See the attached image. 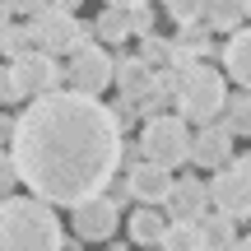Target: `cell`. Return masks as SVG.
Returning <instances> with one entry per match:
<instances>
[{"label": "cell", "mask_w": 251, "mask_h": 251, "mask_svg": "<svg viewBox=\"0 0 251 251\" xmlns=\"http://www.w3.org/2000/svg\"><path fill=\"white\" fill-rule=\"evenodd\" d=\"M70 224H75V237H79V242H107V237L117 233V224H121V205L107 191H98V196L79 200V205L70 209Z\"/></svg>", "instance_id": "8"}, {"label": "cell", "mask_w": 251, "mask_h": 251, "mask_svg": "<svg viewBox=\"0 0 251 251\" xmlns=\"http://www.w3.org/2000/svg\"><path fill=\"white\" fill-rule=\"evenodd\" d=\"M168 51H172V47H163L158 37L149 33V37H144V56H140V61H163V56H168Z\"/></svg>", "instance_id": "26"}, {"label": "cell", "mask_w": 251, "mask_h": 251, "mask_svg": "<svg viewBox=\"0 0 251 251\" xmlns=\"http://www.w3.org/2000/svg\"><path fill=\"white\" fill-rule=\"evenodd\" d=\"M121 149L126 140L112 107H102L93 93H75V89H51L33 98L9 130L19 181L47 205H65V209L112 186L121 168Z\"/></svg>", "instance_id": "1"}, {"label": "cell", "mask_w": 251, "mask_h": 251, "mask_svg": "<svg viewBox=\"0 0 251 251\" xmlns=\"http://www.w3.org/2000/svg\"><path fill=\"white\" fill-rule=\"evenodd\" d=\"M233 251H251V233H247V237H237V247H233Z\"/></svg>", "instance_id": "29"}, {"label": "cell", "mask_w": 251, "mask_h": 251, "mask_svg": "<svg viewBox=\"0 0 251 251\" xmlns=\"http://www.w3.org/2000/svg\"><path fill=\"white\" fill-rule=\"evenodd\" d=\"M9 84H14L19 98H42L61 84V65H56L51 51H28L24 61H9Z\"/></svg>", "instance_id": "9"}, {"label": "cell", "mask_w": 251, "mask_h": 251, "mask_svg": "<svg viewBox=\"0 0 251 251\" xmlns=\"http://www.w3.org/2000/svg\"><path fill=\"white\" fill-rule=\"evenodd\" d=\"M33 33H37V51L61 56V51H79V47H89V33H93V28L75 24V19H70V9L47 5L42 14L33 19Z\"/></svg>", "instance_id": "6"}, {"label": "cell", "mask_w": 251, "mask_h": 251, "mask_svg": "<svg viewBox=\"0 0 251 251\" xmlns=\"http://www.w3.org/2000/svg\"><path fill=\"white\" fill-rule=\"evenodd\" d=\"M112 117H117V126H121V130H126L130 121H140V117H144V112H140V98L121 93V98H117V107H112Z\"/></svg>", "instance_id": "24"}, {"label": "cell", "mask_w": 251, "mask_h": 251, "mask_svg": "<svg viewBox=\"0 0 251 251\" xmlns=\"http://www.w3.org/2000/svg\"><path fill=\"white\" fill-rule=\"evenodd\" d=\"M130 33H144V37L153 33V9L149 5H135L130 9Z\"/></svg>", "instance_id": "25"}, {"label": "cell", "mask_w": 251, "mask_h": 251, "mask_svg": "<svg viewBox=\"0 0 251 251\" xmlns=\"http://www.w3.org/2000/svg\"><path fill=\"white\" fill-rule=\"evenodd\" d=\"M19 186V168H14V153H9V144L0 149V200H9Z\"/></svg>", "instance_id": "23"}, {"label": "cell", "mask_w": 251, "mask_h": 251, "mask_svg": "<svg viewBox=\"0 0 251 251\" xmlns=\"http://www.w3.org/2000/svg\"><path fill=\"white\" fill-rule=\"evenodd\" d=\"M168 224H172V219H163L158 205H140V209L130 214V237H135L140 247H158L163 233H168Z\"/></svg>", "instance_id": "15"}, {"label": "cell", "mask_w": 251, "mask_h": 251, "mask_svg": "<svg viewBox=\"0 0 251 251\" xmlns=\"http://www.w3.org/2000/svg\"><path fill=\"white\" fill-rule=\"evenodd\" d=\"M163 9H168L177 24H196V19H205V0H163Z\"/></svg>", "instance_id": "22"}, {"label": "cell", "mask_w": 251, "mask_h": 251, "mask_svg": "<svg viewBox=\"0 0 251 251\" xmlns=\"http://www.w3.org/2000/svg\"><path fill=\"white\" fill-rule=\"evenodd\" d=\"M163 205H168V219H172V224H196V219L205 214V205H209V181L181 177Z\"/></svg>", "instance_id": "11"}, {"label": "cell", "mask_w": 251, "mask_h": 251, "mask_svg": "<svg viewBox=\"0 0 251 251\" xmlns=\"http://www.w3.org/2000/svg\"><path fill=\"white\" fill-rule=\"evenodd\" d=\"M224 112H228V130L233 135H251V89L242 93H228V102H224Z\"/></svg>", "instance_id": "21"}, {"label": "cell", "mask_w": 251, "mask_h": 251, "mask_svg": "<svg viewBox=\"0 0 251 251\" xmlns=\"http://www.w3.org/2000/svg\"><path fill=\"white\" fill-rule=\"evenodd\" d=\"M242 14H247L242 0H205V19L219 33H237V28H242Z\"/></svg>", "instance_id": "18"}, {"label": "cell", "mask_w": 251, "mask_h": 251, "mask_svg": "<svg viewBox=\"0 0 251 251\" xmlns=\"http://www.w3.org/2000/svg\"><path fill=\"white\" fill-rule=\"evenodd\" d=\"M0 251H61V219L42 196L0 200Z\"/></svg>", "instance_id": "2"}, {"label": "cell", "mask_w": 251, "mask_h": 251, "mask_svg": "<svg viewBox=\"0 0 251 251\" xmlns=\"http://www.w3.org/2000/svg\"><path fill=\"white\" fill-rule=\"evenodd\" d=\"M75 5H79V0H56V9H75Z\"/></svg>", "instance_id": "30"}, {"label": "cell", "mask_w": 251, "mask_h": 251, "mask_svg": "<svg viewBox=\"0 0 251 251\" xmlns=\"http://www.w3.org/2000/svg\"><path fill=\"white\" fill-rule=\"evenodd\" d=\"M19 93H14V84H9V70H0V102H14Z\"/></svg>", "instance_id": "27"}, {"label": "cell", "mask_w": 251, "mask_h": 251, "mask_svg": "<svg viewBox=\"0 0 251 251\" xmlns=\"http://www.w3.org/2000/svg\"><path fill=\"white\" fill-rule=\"evenodd\" d=\"M140 149L149 163L158 168H177V163H191V130H186V117H149L144 121V135H140Z\"/></svg>", "instance_id": "4"}, {"label": "cell", "mask_w": 251, "mask_h": 251, "mask_svg": "<svg viewBox=\"0 0 251 251\" xmlns=\"http://www.w3.org/2000/svg\"><path fill=\"white\" fill-rule=\"evenodd\" d=\"M117 84H121V93H130V98H144V93L153 89L149 61H140V56H121V61H117Z\"/></svg>", "instance_id": "16"}, {"label": "cell", "mask_w": 251, "mask_h": 251, "mask_svg": "<svg viewBox=\"0 0 251 251\" xmlns=\"http://www.w3.org/2000/svg\"><path fill=\"white\" fill-rule=\"evenodd\" d=\"M209 200L228 219H251V158H233L228 168H219L209 181Z\"/></svg>", "instance_id": "5"}, {"label": "cell", "mask_w": 251, "mask_h": 251, "mask_svg": "<svg viewBox=\"0 0 251 251\" xmlns=\"http://www.w3.org/2000/svg\"><path fill=\"white\" fill-rule=\"evenodd\" d=\"M228 102V89H224V75L214 65H196V70L181 75V89H177V112L196 126H209L224 112Z\"/></svg>", "instance_id": "3"}, {"label": "cell", "mask_w": 251, "mask_h": 251, "mask_svg": "<svg viewBox=\"0 0 251 251\" xmlns=\"http://www.w3.org/2000/svg\"><path fill=\"white\" fill-rule=\"evenodd\" d=\"M107 5H121V9H135V5H149V0H107Z\"/></svg>", "instance_id": "28"}, {"label": "cell", "mask_w": 251, "mask_h": 251, "mask_svg": "<svg viewBox=\"0 0 251 251\" xmlns=\"http://www.w3.org/2000/svg\"><path fill=\"white\" fill-rule=\"evenodd\" d=\"M242 5H247V14H251V0H242Z\"/></svg>", "instance_id": "31"}, {"label": "cell", "mask_w": 251, "mask_h": 251, "mask_svg": "<svg viewBox=\"0 0 251 251\" xmlns=\"http://www.w3.org/2000/svg\"><path fill=\"white\" fill-rule=\"evenodd\" d=\"M126 186H130V196L140 200V205H163L177 181H172V168H158V163L144 158L140 168H130V181H126Z\"/></svg>", "instance_id": "12"}, {"label": "cell", "mask_w": 251, "mask_h": 251, "mask_svg": "<svg viewBox=\"0 0 251 251\" xmlns=\"http://www.w3.org/2000/svg\"><path fill=\"white\" fill-rule=\"evenodd\" d=\"M28 51H37L33 24H9V28H0V56H5V61H24Z\"/></svg>", "instance_id": "17"}, {"label": "cell", "mask_w": 251, "mask_h": 251, "mask_svg": "<svg viewBox=\"0 0 251 251\" xmlns=\"http://www.w3.org/2000/svg\"><path fill=\"white\" fill-rule=\"evenodd\" d=\"M93 33H98L102 42H126V37H130V9L107 5V9L98 14V24H93Z\"/></svg>", "instance_id": "19"}, {"label": "cell", "mask_w": 251, "mask_h": 251, "mask_svg": "<svg viewBox=\"0 0 251 251\" xmlns=\"http://www.w3.org/2000/svg\"><path fill=\"white\" fill-rule=\"evenodd\" d=\"M237 153H233V130L228 126H200L196 135H191V163L196 168H209V172H219V168H228Z\"/></svg>", "instance_id": "10"}, {"label": "cell", "mask_w": 251, "mask_h": 251, "mask_svg": "<svg viewBox=\"0 0 251 251\" xmlns=\"http://www.w3.org/2000/svg\"><path fill=\"white\" fill-rule=\"evenodd\" d=\"M163 251H205L200 242V224H168V233H163Z\"/></svg>", "instance_id": "20"}, {"label": "cell", "mask_w": 251, "mask_h": 251, "mask_svg": "<svg viewBox=\"0 0 251 251\" xmlns=\"http://www.w3.org/2000/svg\"><path fill=\"white\" fill-rule=\"evenodd\" d=\"M224 70L237 89H251V28H237L224 42Z\"/></svg>", "instance_id": "13"}, {"label": "cell", "mask_w": 251, "mask_h": 251, "mask_svg": "<svg viewBox=\"0 0 251 251\" xmlns=\"http://www.w3.org/2000/svg\"><path fill=\"white\" fill-rule=\"evenodd\" d=\"M117 79V61H112L107 51H102L98 42L79 47V51H70V70H65V84H70L75 93H93L98 98L107 84Z\"/></svg>", "instance_id": "7"}, {"label": "cell", "mask_w": 251, "mask_h": 251, "mask_svg": "<svg viewBox=\"0 0 251 251\" xmlns=\"http://www.w3.org/2000/svg\"><path fill=\"white\" fill-rule=\"evenodd\" d=\"M200 224V242H205V251H233L237 247V228H233V219L228 214H200L196 219Z\"/></svg>", "instance_id": "14"}]
</instances>
